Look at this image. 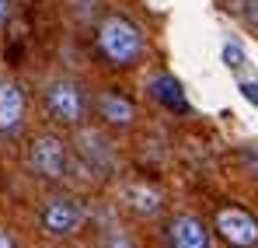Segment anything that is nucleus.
Segmentation results:
<instances>
[{
  "mask_svg": "<svg viewBox=\"0 0 258 248\" xmlns=\"http://www.w3.org/2000/svg\"><path fill=\"white\" fill-rule=\"evenodd\" d=\"M147 91L161 102V105H168V109H178V112H188V102H185V94H181V84L168 77V74H161V77H154V81L147 84Z\"/></svg>",
  "mask_w": 258,
  "mask_h": 248,
  "instance_id": "obj_8",
  "label": "nucleus"
},
{
  "mask_svg": "<svg viewBox=\"0 0 258 248\" xmlns=\"http://www.w3.org/2000/svg\"><path fill=\"white\" fill-rule=\"evenodd\" d=\"M7 14H11V0H0V25L7 21Z\"/></svg>",
  "mask_w": 258,
  "mask_h": 248,
  "instance_id": "obj_15",
  "label": "nucleus"
},
{
  "mask_svg": "<svg viewBox=\"0 0 258 248\" xmlns=\"http://www.w3.org/2000/svg\"><path fill=\"white\" fill-rule=\"evenodd\" d=\"M248 21L258 25V0H248Z\"/></svg>",
  "mask_w": 258,
  "mask_h": 248,
  "instance_id": "obj_14",
  "label": "nucleus"
},
{
  "mask_svg": "<svg viewBox=\"0 0 258 248\" xmlns=\"http://www.w3.org/2000/svg\"><path fill=\"white\" fill-rule=\"evenodd\" d=\"M81 220H84V213L74 200H52L42 210V227L49 234H74L81 227Z\"/></svg>",
  "mask_w": 258,
  "mask_h": 248,
  "instance_id": "obj_5",
  "label": "nucleus"
},
{
  "mask_svg": "<svg viewBox=\"0 0 258 248\" xmlns=\"http://www.w3.org/2000/svg\"><path fill=\"white\" fill-rule=\"evenodd\" d=\"M237 91H241L251 105H258V81H241V87H237Z\"/></svg>",
  "mask_w": 258,
  "mask_h": 248,
  "instance_id": "obj_12",
  "label": "nucleus"
},
{
  "mask_svg": "<svg viewBox=\"0 0 258 248\" xmlns=\"http://www.w3.org/2000/svg\"><path fill=\"white\" fill-rule=\"evenodd\" d=\"M101 116L115 126H129L133 123V102L122 94H105L101 98Z\"/></svg>",
  "mask_w": 258,
  "mask_h": 248,
  "instance_id": "obj_9",
  "label": "nucleus"
},
{
  "mask_svg": "<svg viewBox=\"0 0 258 248\" xmlns=\"http://www.w3.org/2000/svg\"><path fill=\"white\" fill-rule=\"evenodd\" d=\"M98 45H101V53H105L112 63H119V67H129V63L143 53V39H140V32L129 25L126 18H108V21L101 25V32H98Z\"/></svg>",
  "mask_w": 258,
  "mask_h": 248,
  "instance_id": "obj_1",
  "label": "nucleus"
},
{
  "mask_svg": "<svg viewBox=\"0 0 258 248\" xmlns=\"http://www.w3.org/2000/svg\"><path fill=\"white\" fill-rule=\"evenodd\" d=\"M244 158H248V165H251V168H255V171H258V151H255V147H251V151H248Z\"/></svg>",
  "mask_w": 258,
  "mask_h": 248,
  "instance_id": "obj_16",
  "label": "nucleus"
},
{
  "mask_svg": "<svg viewBox=\"0 0 258 248\" xmlns=\"http://www.w3.org/2000/svg\"><path fill=\"white\" fill-rule=\"evenodd\" d=\"M105 248H133V241H129V238H122V234H112V238L105 241Z\"/></svg>",
  "mask_w": 258,
  "mask_h": 248,
  "instance_id": "obj_13",
  "label": "nucleus"
},
{
  "mask_svg": "<svg viewBox=\"0 0 258 248\" xmlns=\"http://www.w3.org/2000/svg\"><path fill=\"white\" fill-rule=\"evenodd\" d=\"M25 116V94L14 81H0V133H14Z\"/></svg>",
  "mask_w": 258,
  "mask_h": 248,
  "instance_id": "obj_7",
  "label": "nucleus"
},
{
  "mask_svg": "<svg viewBox=\"0 0 258 248\" xmlns=\"http://www.w3.org/2000/svg\"><path fill=\"white\" fill-rule=\"evenodd\" d=\"M126 200L133 203L136 213H147V217L161 210V196L154 189H147V185H126Z\"/></svg>",
  "mask_w": 258,
  "mask_h": 248,
  "instance_id": "obj_10",
  "label": "nucleus"
},
{
  "mask_svg": "<svg viewBox=\"0 0 258 248\" xmlns=\"http://www.w3.org/2000/svg\"><path fill=\"white\" fill-rule=\"evenodd\" d=\"M0 248H14V241H11V238H7L4 231H0Z\"/></svg>",
  "mask_w": 258,
  "mask_h": 248,
  "instance_id": "obj_17",
  "label": "nucleus"
},
{
  "mask_svg": "<svg viewBox=\"0 0 258 248\" xmlns=\"http://www.w3.org/2000/svg\"><path fill=\"white\" fill-rule=\"evenodd\" d=\"M28 165L42 178H63L67 175V143L59 136H35L28 147Z\"/></svg>",
  "mask_w": 258,
  "mask_h": 248,
  "instance_id": "obj_2",
  "label": "nucleus"
},
{
  "mask_svg": "<svg viewBox=\"0 0 258 248\" xmlns=\"http://www.w3.org/2000/svg\"><path fill=\"white\" fill-rule=\"evenodd\" d=\"M223 63H227V70H241V67H248V56H244V49H241V42H223Z\"/></svg>",
  "mask_w": 258,
  "mask_h": 248,
  "instance_id": "obj_11",
  "label": "nucleus"
},
{
  "mask_svg": "<svg viewBox=\"0 0 258 248\" xmlns=\"http://www.w3.org/2000/svg\"><path fill=\"white\" fill-rule=\"evenodd\" d=\"M49 112L59 119V123H77L84 116V94L74 81H56L49 87Z\"/></svg>",
  "mask_w": 258,
  "mask_h": 248,
  "instance_id": "obj_4",
  "label": "nucleus"
},
{
  "mask_svg": "<svg viewBox=\"0 0 258 248\" xmlns=\"http://www.w3.org/2000/svg\"><path fill=\"white\" fill-rule=\"evenodd\" d=\"M216 231H220L230 245H237V248H248V245H255V241H258V220L251 217V213L237 210V207L220 210V217H216Z\"/></svg>",
  "mask_w": 258,
  "mask_h": 248,
  "instance_id": "obj_3",
  "label": "nucleus"
},
{
  "mask_svg": "<svg viewBox=\"0 0 258 248\" xmlns=\"http://www.w3.org/2000/svg\"><path fill=\"white\" fill-rule=\"evenodd\" d=\"M168 238L174 248H210V231L199 217H174L168 224Z\"/></svg>",
  "mask_w": 258,
  "mask_h": 248,
  "instance_id": "obj_6",
  "label": "nucleus"
}]
</instances>
